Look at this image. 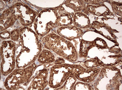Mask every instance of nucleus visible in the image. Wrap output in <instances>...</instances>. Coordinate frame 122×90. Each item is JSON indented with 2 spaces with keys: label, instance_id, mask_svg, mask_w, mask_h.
I'll return each mask as SVG.
<instances>
[{
  "label": "nucleus",
  "instance_id": "obj_17",
  "mask_svg": "<svg viewBox=\"0 0 122 90\" xmlns=\"http://www.w3.org/2000/svg\"><path fill=\"white\" fill-rule=\"evenodd\" d=\"M76 84H78L79 85L81 86L82 85L81 82H77ZM73 90H92L94 89L92 86L87 84V83H83V86H74Z\"/></svg>",
  "mask_w": 122,
  "mask_h": 90
},
{
  "label": "nucleus",
  "instance_id": "obj_9",
  "mask_svg": "<svg viewBox=\"0 0 122 90\" xmlns=\"http://www.w3.org/2000/svg\"><path fill=\"white\" fill-rule=\"evenodd\" d=\"M48 70L47 69L42 70L34 79L29 89L43 90L47 85Z\"/></svg>",
  "mask_w": 122,
  "mask_h": 90
},
{
  "label": "nucleus",
  "instance_id": "obj_13",
  "mask_svg": "<svg viewBox=\"0 0 122 90\" xmlns=\"http://www.w3.org/2000/svg\"><path fill=\"white\" fill-rule=\"evenodd\" d=\"M38 62L41 64L51 63L55 61V55L47 50H42L38 57Z\"/></svg>",
  "mask_w": 122,
  "mask_h": 90
},
{
  "label": "nucleus",
  "instance_id": "obj_15",
  "mask_svg": "<svg viewBox=\"0 0 122 90\" xmlns=\"http://www.w3.org/2000/svg\"><path fill=\"white\" fill-rule=\"evenodd\" d=\"M76 78L74 76L71 75L66 80L64 84L63 85L60 90H73L76 81Z\"/></svg>",
  "mask_w": 122,
  "mask_h": 90
},
{
  "label": "nucleus",
  "instance_id": "obj_4",
  "mask_svg": "<svg viewBox=\"0 0 122 90\" xmlns=\"http://www.w3.org/2000/svg\"><path fill=\"white\" fill-rule=\"evenodd\" d=\"M75 64L55 65L51 69L49 85L54 88L63 85L67 77L73 76Z\"/></svg>",
  "mask_w": 122,
  "mask_h": 90
},
{
  "label": "nucleus",
  "instance_id": "obj_1",
  "mask_svg": "<svg viewBox=\"0 0 122 90\" xmlns=\"http://www.w3.org/2000/svg\"><path fill=\"white\" fill-rule=\"evenodd\" d=\"M42 42L46 48L52 50L67 60L73 62L77 59L76 49L66 39L53 33L44 36Z\"/></svg>",
  "mask_w": 122,
  "mask_h": 90
},
{
  "label": "nucleus",
  "instance_id": "obj_5",
  "mask_svg": "<svg viewBox=\"0 0 122 90\" xmlns=\"http://www.w3.org/2000/svg\"><path fill=\"white\" fill-rule=\"evenodd\" d=\"M35 67L31 64L25 69H15L8 75L5 81L4 86L7 90H15L21 84L26 82L30 78L35 71Z\"/></svg>",
  "mask_w": 122,
  "mask_h": 90
},
{
  "label": "nucleus",
  "instance_id": "obj_19",
  "mask_svg": "<svg viewBox=\"0 0 122 90\" xmlns=\"http://www.w3.org/2000/svg\"><path fill=\"white\" fill-rule=\"evenodd\" d=\"M11 32L7 30H5L3 31V33H0V38L3 39L4 40H6L10 38Z\"/></svg>",
  "mask_w": 122,
  "mask_h": 90
},
{
  "label": "nucleus",
  "instance_id": "obj_10",
  "mask_svg": "<svg viewBox=\"0 0 122 90\" xmlns=\"http://www.w3.org/2000/svg\"><path fill=\"white\" fill-rule=\"evenodd\" d=\"M83 29L78 28L75 27L65 26L59 28L57 29V33L59 35L69 33V34L67 35L64 38L72 40L74 39L80 38L83 34Z\"/></svg>",
  "mask_w": 122,
  "mask_h": 90
},
{
  "label": "nucleus",
  "instance_id": "obj_18",
  "mask_svg": "<svg viewBox=\"0 0 122 90\" xmlns=\"http://www.w3.org/2000/svg\"><path fill=\"white\" fill-rule=\"evenodd\" d=\"M95 45L100 48H105L107 47V44L105 41L101 38H97L94 41Z\"/></svg>",
  "mask_w": 122,
  "mask_h": 90
},
{
  "label": "nucleus",
  "instance_id": "obj_3",
  "mask_svg": "<svg viewBox=\"0 0 122 90\" xmlns=\"http://www.w3.org/2000/svg\"><path fill=\"white\" fill-rule=\"evenodd\" d=\"M57 8L42 11L35 21V28L36 33L43 37L48 34L53 28H57Z\"/></svg>",
  "mask_w": 122,
  "mask_h": 90
},
{
  "label": "nucleus",
  "instance_id": "obj_7",
  "mask_svg": "<svg viewBox=\"0 0 122 90\" xmlns=\"http://www.w3.org/2000/svg\"><path fill=\"white\" fill-rule=\"evenodd\" d=\"M100 67L85 68L79 65H76L73 76L81 81L91 83L94 81L100 71Z\"/></svg>",
  "mask_w": 122,
  "mask_h": 90
},
{
  "label": "nucleus",
  "instance_id": "obj_6",
  "mask_svg": "<svg viewBox=\"0 0 122 90\" xmlns=\"http://www.w3.org/2000/svg\"><path fill=\"white\" fill-rule=\"evenodd\" d=\"M8 9L16 20H19L23 26L25 27L31 25L36 19V12L25 5L18 3L10 7Z\"/></svg>",
  "mask_w": 122,
  "mask_h": 90
},
{
  "label": "nucleus",
  "instance_id": "obj_12",
  "mask_svg": "<svg viewBox=\"0 0 122 90\" xmlns=\"http://www.w3.org/2000/svg\"><path fill=\"white\" fill-rule=\"evenodd\" d=\"M73 23L75 27L80 29L91 27V21L89 18L82 12H77L75 14Z\"/></svg>",
  "mask_w": 122,
  "mask_h": 90
},
{
  "label": "nucleus",
  "instance_id": "obj_8",
  "mask_svg": "<svg viewBox=\"0 0 122 90\" xmlns=\"http://www.w3.org/2000/svg\"><path fill=\"white\" fill-rule=\"evenodd\" d=\"M57 9L58 14L57 27L71 25L73 21L74 13L68 12L62 6L58 7Z\"/></svg>",
  "mask_w": 122,
  "mask_h": 90
},
{
  "label": "nucleus",
  "instance_id": "obj_11",
  "mask_svg": "<svg viewBox=\"0 0 122 90\" xmlns=\"http://www.w3.org/2000/svg\"><path fill=\"white\" fill-rule=\"evenodd\" d=\"M16 21L15 16L10 12L9 9H5L0 14V32L12 27Z\"/></svg>",
  "mask_w": 122,
  "mask_h": 90
},
{
  "label": "nucleus",
  "instance_id": "obj_2",
  "mask_svg": "<svg viewBox=\"0 0 122 90\" xmlns=\"http://www.w3.org/2000/svg\"><path fill=\"white\" fill-rule=\"evenodd\" d=\"M16 45L12 40H5L1 43V73L6 76L14 70L16 64Z\"/></svg>",
  "mask_w": 122,
  "mask_h": 90
},
{
  "label": "nucleus",
  "instance_id": "obj_16",
  "mask_svg": "<svg viewBox=\"0 0 122 90\" xmlns=\"http://www.w3.org/2000/svg\"><path fill=\"white\" fill-rule=\"evenodd\" d=\"M20 36V29H16L11 32L10 38L11 40L14 42H17Z\"/></svg>",
  "mask_w": 122,
  "mask_h": 90
},
{
  "label": "nucleus",
  "instance_id": "obj_14",
  "mask_svg": "<svg viewBox=\"0 0 122 90\" xmlns=\"http://www.w3.org/2000/svg\"><path fill=\"white\" fill-rule=\"evenodd\" d=\"M95 46L94 41H86L82 40L80 46L79 55L80 57H86L88 55V52L92 48Z\"/></svg>",
  "mask_w": 122,
  "mask_h": 90
}]
</instances>
